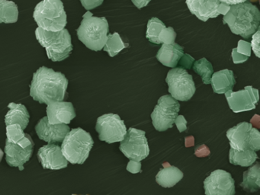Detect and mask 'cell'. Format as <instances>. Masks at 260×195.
Segmentation results:
<instances>
[{
  "label": "cell",
  "mask_w": 260,
  "mask_h": 195,
  "mask_svg": "<svg viewBox=\"0 0 260 195\" xmlns=\"http://www.w3.org/2000/svg\"><path fill=\"white\" fill-rule=\"evenodd\" d=\"M33 18L39 27L50 31H60L68 24L61 0H43L35 8Z\"/></svg>",
  "instance_id": "5"
},
{
  "label": "cell",
  "mask_w": 260,
  "mask_h": 195,
  "mask_svg": "<svg viewBox=\"0 0 260 195\" xmlns=\"http://www.w3.org/2000/svg\"><path fill=\"white\" fill-rule=\"evenodd\" d=\"M68 80L64 74L42 67L33 74L30 95L41 104L63 102L68 96Z\"/></svg>",
  "instance_id": "1"
},
{
  "label": "cell",
  "mask_w": 260,
  "mask_h": 195,
  "mask_svg": "<svg viewBox=\"0 0 260 195\" xmlns=\"http://www.w3.org/2000/svg\"><path fill=\"white\" fill-rule=\"evenodd\" d=\"M95 131L100 140L109 144L122 141L127 132L124 120L115 114L100 116L97 119Z\"/></svg>",
  "instance_id": "10"
},
{
  "label": "cell",
  "mask_w": 260,
  "mask_h": 195,
  "mask_svg": "<svg viewBox=\"0 0 260 195\" xmlns=\"http://www.w3.org/2000/svg\"><path fill=\"white\" fill-rule=\"evenodd\" d=\"M250 122L252 124L255 125L257 127H260V116L255 114L254 117L251 119Z\"/></svg>",
  "instance_id": "43"
},
{
  "label": "cell",
  "mask_w": 260,
  "mask_h": 195,
  "mask_svg": "<svg viewBox=\"0 0 260 195\" xmlns=\"http://www.w3.org/2000/svg\"><path fill=\"white\" fill-rule=\"evenodd\" d=\"M251 50H252L251 43L246 42V41H243V40L238 41V46L237 47L238 53L246 55V56L249 57L251 56Z\"/></svg>",
  "instance_id": "33"
},
{
  "label": "cell",
  "mask_w": 260,
  "mask_h": 195,
  "mask_svg": "<svg viewBox=\"0 0 260 195\" xmlns=\"http://www.w3.org/2000/svg\"><path fill=\"white\" fill-rule=\"evenodd\" d=\"M145 135V131L129 128L124 140L120 142V150L130 160L142 161L150 153L148 141Z\"/></svg>",
  "instance_id": "9"
},
{
  "label": "cell",
  "mask_w": 260,
  "mask_h": 195,
  "mask_svg": "<svg viewBox=\"0 0 260 195\" xmlns=\"http://www.w3.org/2000/svg\"><path fill=\"white\" fill-rule=\"evenodd\" d=\"M230 108L234 113L243 112L255 109V105L259 100L258 90L251 85L246 86L243 90L235 91H228L225 93Z\"/></svg>",
  "instance_id": "12"
},
{
  "label": "cell",
  "mask_w": 260,
  "mask_h": 195,
  "mask_svg": "<svg viewBox=\"0 0 260 195\" xmlns=\"http://www.w3.org/2000/svg\"><path fill=\"white\" fill-rule=\"evenodd\" d=\"M164 169H160L156 176V181L164 187H172L176 185L183 178V172L169 163L162 164Z\"/></svg>",
  "instance_id": "22"
},
{
  "label": "cell",
  "mask_w": 260,
  "mask_h": 195,
  "mask_svg": "<svg viewBox=\"0 0 260 195\" xmlns=\"http://www.w3.org/2000/svg\"><path fill=\"white\" fill-rule=\"evenodd\" d=\"M19 18L17 5L8 0H0V22L16 23Z\"/></svg>",
  "instance_id": "26"
},
{
  "label": "cell",
  "mask_w": 260,
  "mask_h": 195,
  "mask_svg": "<svg viewBox=\"0 0 260 195\" xmlns=\"http://www.w3.org/2000/svg\"><path fill=\"white\" fill-rule=\"evenodd\" d=\"M166 82L168 84L169 92L176 100L187 102L196 92L192 76L181 67L170 70L166 78Z\"/></svg>",
  "instance_id": "7"
},
{
  "label": "cell",
  "mask_w": 260,
  "mask_h": 195,
  "mask_svg": "<svg viewBox=\"0 0 260 195\" xmlns=\"http://www.w3.org/2000/svg\"><path fill=\"white\" fill-rule=\"evenodd\" d=\"M175 123H176L179 132L182 133L183 131H186L187 120H185V117L183 115H178L176 120H175Z\"/></svg>",
  "instance_id": "37"
},
{
  "label": "cell",
  "mask_w": 260,
  "mask_h": 195,
  "mask_svg": "<svg viewBox=\"0 0 260 195\" xmlns=\"http://www.w3.org/2000/svg\"><path fill=\"white\" fill-rule=\"evenodd\" d=\"M104 0H80L81 4L86 10L89 11L103 4Z\"/></svg>",
  "instance_id": "34"
},
{
  "label": "cell",
  "mask_w": 260,
  "mask_h": 195,
  "mask_svg": "<svg viewBox=\"0 0 260 195\" xmlns=\"http://www.w3.org/2000/svg\"><path fill=\"white\" fill-rule=\"evenodd\" d=\"M190 143L191 146H194V138L192 137H188V138H185V144L186 143Z\"/></svg>",
  "instance_id": "44"
},
{
  "label": "cell",
  "mask_w": 260,
  "mask_h": 195,
  "mask_svg": "<svg viewBox=\"0 0 260 195\" xmlns=\"http://www.w3.org/2000/svg\"><path fill=\"white\" fill-rule=\"evenodd\" d=\"M37 156L43 169L51 170L64 169L69 161L63 155L61 147L55 143H48L41 147Z\"/></svg>",
  "instance_id": "13"
},
{
  "label": "cell",
  "mask_w": 260,
  "mask_h": 195,
  "mask_svg": "<svg viewBox=\"0 0 260 195\" xmlns=\"http://www.w3.org/2000/svg\"><path fill=\"white\" fill-rule=\"evenodd\" d=\"M180 110V104L170 94L159 98L151 114L152 123L157 131H165L173 127Z\"/></svg>",
  "instance_id": "8"
},
{
  "label": "cell",
  "mask_w": 260,
  "mask_h": 195,
  "mask_svg": "<svg viewBox=\"0 0 260 195\" xmlns=\"http://www.w3.org/2000/svg\"><path fill=\"white\" fill-rule=\"evenodd\" d=\"M252 123L242 122L226 131V137L230 141V146L239 151L246 150V140Z\"/></svg>",
  "instance_id": "19"
},
{
  "label": "cell",
  "mask_w": 260,
  "mask_h": 195,
  "mask_svg": "<svg viewBox=\"0 0 260 195\" xmlns=\"http://www.w3.org/2000/svg\"><path fill=\"white\" fill-rule=\"evenodd\" d=\"M132 1L138 9H141L147 6L151 0H132Z\"/></svg>",
  "instance_id": "41"
},
{
  "label": "cell",
  "mask_w": 260,
  "mask_h": 195,
  "mask_svg": "<svg viewBox=\"0 0 260 195\" xmlns=\"http://www.w3.org/2000/svg\"><path fill=\"white\" fill-rule=\"evenodd\" d=\"M94 141L89 133L82 128L71 129L62 142L63 155L71 164L83 165L89 155Z\"/></svg>",
  "instance_id": "6"
},
{
  "label": "cell",
  "mask_w": 260,
  "mask_h": 195,
  "mask_svg": "<svg viewBox=\"0 0 260 195\" xmlns=\"http://www.w3.org/2000/svg\"><path fill=\"white\" fill-rule=\"evenodd\" d=\"M127 170L132 174H137L141 172V161H135V160H130L127 163Z\"/></svg>",
  "instance_id": "35"
},
{
  "label": "cell",
  "mask_w": 260,
  "mask_h": 195,
  "mask_svg": "<svg viewBox=\"0 0 260 195\" xmlns=\"http://www.w3.org/2000/svg\"><path fill=\"white\" fill-rule=\"evenodd\" d=\"M206 195L235 194V182L231 173L221 169L211 172L204 181Z\"/></svg>",
  "instance_id": "11"
},
{
  "label": "cell",
  "mask_w": 260,
  "mask_h": 195,
  "mask_svg": "<svg viewBox=\"0 0 260 195\" xmlns=\"http://www.w3.org/2000/svg\"><path fill=\"white\" fill-rule=\"evenodd\" d=\"M47 115L52 124L67 123L69 124L75 118L76 111L71 102H52L48 104L46 108Z\"/></svg>",
  "instance_id": "16"
},
{
  "label": "cell",
  "mask_w": 260,
  "mask_h": 195,
  "mask_svg": "<svg viewBox=\"0 0 260 195\" xmlns=\"http://www.w3.org/2000/svg\"><path fill=\"white\" fill-rule=\"evenodd\" d=\"M127 47H128V44H125L121 39L119 34L115 32V33L108 35L107 42L103 50L108 52L111 57H114L118 55L119 52Z\"/></svg>",
  "instance_id": "27"
},
{
  "label": "cell",
  "mask_w": 260,
  "mask_h": 195,
  "mask_svg": "<svg viewBox=\"0 0 260 195\" xmlns=\"http://www.w3.org/2000/svg\"><path fill=\"white\" fill-rule=\"evenodd\" d=\"M246 147V149L260 150V132L255 128L252 127L249 129Z\"/></svg>",
  "instance_id": "30"
},
{
  "label": "cell",
  "mask_w": 260,
  "mask_h": 195,
  "mask_svg": "<svg viewBox=\"0 0 260 195\" xmlns=\"http://www.w3.org/2000/svg\"><path fill=\"white\" fill-rule=\"evenodd\" d=\"M36 36L39 44L46 50L48 57L53 62L64 60L69 57L74 49L68 29L50 31L39 27L36 28Z\"/></svg>",
  "instance_id": "4"
},
{
  "label": "cell",
  "mask_w": 260,
  "mask_h": 195,
  "mask_svg": "<svg viewBox=\"0 0 260 195\" xmlns=\"http://www.w3.org/2000/svg\"><path fill=\"white\" fill-rule=\"evenodd\" d=\"M209 149L205 145H202L196 148V155L197 156H206L209 155Z\"/></svg>",
  "instance_id": "39"
},
{
  "label": "cell",
  "mask_w": 260,
  "mask_h": 195,
  "mask_svg": "<svg viewBox=\"0 0 260 195\" xmlns=\"http://www.w3.org/2000/svg\"><path fill=\"white\" fill-rule=\"evenodd\" d=\"M35 145L24 148L17 143H11L7 140L4 152L6 154V161L11 167H19L23 170L24 165L31 159L34 151Z\"/></svg>",
  "instance_id": "15"
},
{
  "label": "cell",
  "mask_w": 260,
  "mask_h": 195,
  "mask_svg": "<svg viewBox=\"0 0 260 195\" xmlns=\"http://www.w3.org/2000/svg\"><path fill=\"white\" fill-rule=\"evenodd\" d=\"M179 65L181 67H183L184 68L190 69L191 67V64H192L193 62H194V59L193 57H191L189 54H185L183 55L182 58H181L180 60H179Z\"/></svg>",
  "instance_id": "38"
},
{
  "label": "cell",
  "mask_w": 260,
  "mask_h": 195,
  "mask_svg": "<svg viewBox=\"0 0 260 195\" xmlns=\"http://www.w3.org/2000/svg\"><path fill=\"white\" fill-rule=\"evenodd\" d=\"M193 70L199 76H202V82L204 84L211 83V77L214 73V69L211 62L206 58H202L199 60L196 61L193 66Z\"/></svg>",
  "instance_id": "29"
},
{
  "label": "cell",
  "mask_w": 260,
  "mask_h": 195,
  "mask_svg": "<svg viewBox=\"0 0 260 195\" xmlns=\"http://www.w3.org/2000/svg\"><path fill=\"white\" fill-rule=\"evenodd\" d=\"M185 3L191 13L205 22L220 15L217 11L220 3L219 0H186Z\"/></svg>",
  "instance_id": "17"
},
{
  "label": "cell",
  "mask_w": 260,
  "mask_h": 195,
  "mask_svg": "<svg viewBox=\"0 0 260 195\" xmlns=\"http://www.w3.org/2000/svg\"><path fill=\"white\" fill-rule=\"evenodd\" d=\"M231 6L226 4V3H220V5H219L217 11H218L220 15H226V14L228 13V12H229L230 9H231Z\"/></svg>",
  "instance_id": "40"
},
{
  "label": "cell",
  "mask_w": 260,
  "mask_h": 195,
  "mask_svg": "<svg viewBox=\"0 0 260 195\" xmlns=\"http://www.w3.org/2000/svg\"><path fill=\"white\" fill-rule=\"evenodd\" d=\"M7 137L8 141L17 143L24 148L35 145L31 136L29 134H25L23 128L18 123L7 126Z\"/></svg>",
  "instance_id": "23"
},
{
  "label": "cell",
  "mask_w": 260,
  "mask_h": 195,
  "mask_svg": "<svg viewBox=\"0 0 260 195\" xmlns=\"http://www.w3.org/2000/svg\"><path fill=\"white\" fill-rule=\"evenodd\" d=\"M240 185L248 192H256L260 190V162L255 163L243 172V181Z\"/></svg>",
  "instance_id": "24"
},
{
  "label": "cell",
  "mask_w": 260,
  "mask_h": 195,
  "mask_svg": "<svg viewBox=\"0 0 260 195\" xmlns=\"http://www.w3.org/2000/svg\"><path fill=\"white\" fill-rule=\"evenodd\" d=\"M176 33L172 27H165L159 34V40L161 44H173L176 41Z\"/></svg>",
  "instance_id": "31"
},
{
  "label": "cell",
  "mask_w": 260,
  "mask_h": 195,
  "mask_svg": "<svg viewBox=\"0 0 260 195\" xmlns=\"http://www.w3.org/2000/svg\"><path fill=\"white\" fill-rule=\"evenodd\" d=\"M251 45H252V49L255 56L260 58V24L257 28L256 31L253 34Z\"/></svg>",
  "instance_id": "32"
},
{
  "label": "cell",
  "mask_w": 260,
  "mask_h": 195,
  "mask_svg": "<svg viewBox=\"0 0 260 195\" xmlns=\"http://www.w3.org/2000/svg\"><path fill=\"white\" fill-rule=\"evenodd\" d=\"M232 58L234 63L238 64L243 63L245 61L247 60V59H249V56L238 53V52H237V48H234L233 49L232 51Z\"/></svg>",
  "instance_id": "36"
},
{
  "label": "cell",
  "mask_w": 260,
  "mask_h": 195,
  "mask_svg": "<svg viewBox=\"0 0 260 195\" xmlns=\"http://www.w3.org/2000/svg\"><path fill=\"white\" fill-rule=\"evenodd\" d=\"M166 25L161 20L157 18H150L147 23L146 38L150 42L155 44H161L159 40V34L165 28Z\"/></svg>",
  "instance_id": "28"
},
{
  "label": "cell",
  "mask_w": 260,
  "mask_h": 195,
  "mask_svg": "<svg viewBox=\"0 0 260 195\" xmlns=\"http://www.w3.org/2000/svg\"><path fill=\"white\" fill-rule=\"evenodd\" d=\"M77 32L79 40L86 47L94 51H100L108 41L109 23L105 17L93 16L88 11L83 15V20Z\"/></svg>",
  "instance_id": "3"
},
{
  "label": "cell",
  "mask_w": 260,
  "mask_h": 195,
  "mask_svg": "<svg viewBox=\"0 0 260 195\" xmlns=\"http://www.w3.org/2000/svg\"><path fill=\"white\" fill-rule=\"evenodd\" d=\"M220 3H226V4L230 5V6H233V5L240 4V3H245L247 2L248 0H219Z\"/></svg>",
  "instance_id": "42"
},
{
  "label": "cell",
  "mask_w": 260,
  "mask_h": 195,
  "mask_svg": "<svg viewBox=\"0 0 260 195\" xmlns=\"http://www.w3.org/2000/svg\"><path fill=\"white\" fill-rule=\"evenodd\" d=\"M36 131L40 140L48 143H57L63 141L71 128L67 123L52 124L47 116L38 122Z\"/></svg>",
  "instance_id": "14"
},
{
  "label": "cell",
  "mask_w": 260,
  "mask_h": 195,
  "mask_svg": "<svg viewBox=\"0 0 260 195\" xmlns=\"http://www.w3.org/2000/svg\"><path fill=\"white\" fill-rule=\"evenodd\" d=\"M211 84L213 91L217 94H223L228 91H233L236 84L234 72L226 69L213 73Z\"/></svg>",
  "instance_id": "20"
},
{
  "label": "cell",
  "mask_w": 260,
  "mask_h": 195,
  "mask_svg": "<svg viewBox=\"0 0 260 195\" xmlns=\"http://www.w3.org/2000/svg\"><path fill=\"white\" fill-rule=\"evenodd\" d=\"M184 55V48L176 43L162 44L156 53V59L162 65L170 68H175Z\"/></svg>",
  "instance_id": "18"
},
{
  "label": "cell",
  "mask_w": 260,
  "mask_h": 195,
  "mask_svg": "<svg viewBox=\"0 0 260 195\" xmlns=\"http://www.w3.org/2000/svg\"><path fill=\"white\" fill-rule=\"evenodd\" d=\"M223 23L228 24L232 33L249 39L259 26L260 11L249 2L233 5Z\"/></svg>",
  "instance_id": "2"
},
{
  "label": "cell",
  "mask_w": 260,
  "mask_h": 195,
  "mask_svg": "<svg viewBox=\"0 0 260 195\" xmlns=\"http://www.w3.org/2000/svg\"><path fill=\"white\" fill-rule=\"evenodd\" d=\"M8 111L5 116V123L7 126L10 124L21 125L24 129L27 127L29 123L30 114L26 107L22 104H16L11 102L9 104Z\"/></svg>",
  "instance_id": "21"
},
{
  "label": "cell",
  "mask_w": 260,
  "mask_h": 195,
  "mask_svg": "<svg viewBox=\"0 0 260 195\" xmlns=\"http://www.w3.org/2000/svg\"><path fill=\"white\" fill-rule=\"evenodd\" d=\"M258 157L255 151L252 149H246L244 151H239L231 148L230 149L229 159L231 164L235 166L248 167L252 166Z\"/></svg>",
  "instance_id": "25"
}]
</instances>
